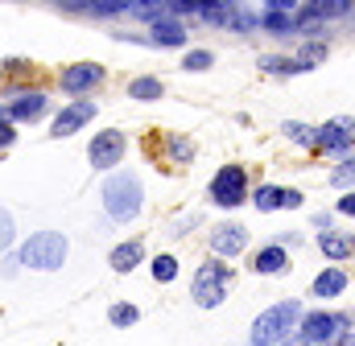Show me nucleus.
Wrapping results in <instances>:
<instances>
[{"instance_id":"f257e3e1","label":"nucleus","mask_w":355,"mask_h":346,"mask_svg":"<svg viewBox=\"0 0 355 346\" xmlns=\"http://www.w3.org/2000/svg\"><path fill=\"white\" fill-rule=\"evenodd\" d=\"M141 181H137V173H112L107 181H103V210L116 219V223H128V219H137L141 215Z\"/></svg>"},{"instance_id":"f03ea898","label":"nucleus","mask_w":355,"mask_h":346,"mask_svg":"<svg viewBox=\"0 0 355 346\" xmlns=\"http://www.w3.org/2000/svg\"><path fill=\"white\" fill-rule=\"evenodd\" d=\"M297 318H302V305H297V301H281V305L265 309V313L252 322V346L285 343V338L293 334V322H297Z\"/></svg>"},{"instance_id":"7ed1b4c3","label":"nucleus","mask_w":355,"mask_h":346,"mask_svg":"<svg viewBox=\"0 0 355 346\" xmlns=\"http://www.w3.org/2000/svg\"><path fill=\"white\" fill-rule=\"evenodd\" d=\"M62 260H67V239L58 231H42L21 248V264L37 268V272H54V268H62Z\"/></svg>"},{"instance_id":"20e7f679","label":"nucleus","mask_w":355,"mask_h":346,"mask_svg":"<svg viewBox=\"0 0 355 346\" xmlns=\"http://www.w3.org/2000/svg\"><path fill=\"white\" fill-rule=\"evenodd\" d=\"M227 280H232V268H223L219 260H207L194 276V301L202 309H215L223 305V293H227Z\"/></svg>"},{"instance_id":"39448f33","label":"nucleus","mask_w":355,"mask_h":346,"mask_svg":"<svg viewBox=\"0 0 355 346\" xmlns=\"http://www.w3.org/2000/svg\"><path fill=\"white\" fill-rule=\"evenodd\" d=\"M244 194H248V173L240 170V165H223V170L215 173V181H211L215 206H240Z\"/></svg>"},{"instance_id":"423d86ee","label":"nucleus","mask_w":355,"mask_h":346,"mask_svg":"<svg viewBox=\"0 0 355 346\" xmlns=\"http://www.w3.org/2000/svg\"><path fill=\"white\" fill-rule=\"evenodd\" d=\"M347 318L343 313H306L302 318V338H306V346H322L331 343V338H339V334H347Z\"/></svg>"},{"instance_id":"0eeeda50","label":"nucleus","mask_w":355,"mask_h":346,"mask_svg":"<svg viewBox=\"0 0 355 346\" xmlns=\"http://www.w3.org/2000/svg\"><path fill=\"white\" fill-rule=\"evenodd\" d=\"M355 145V116H335L318 128V149H331V153H343Z\"/></svg>"},{"instance_id":"6e6552de","label":"nucleus","mask_w":355,"mask_h":346,"mask_svg":"<svg viewBox=\"0 0 355 346\" xmlns=\"http://www.w3.org/2000/svg\"><path fill=\"white\" fill-rule=\"evenodd\" d=\"M120 157H124V136L120 132L107 128L91 140V165L95 170H112V165H120Z\"/></svg>"},{"instance_id":"1a4fd4ad","label":"nucleus","mask_w":355,"mask_h":346,"mask_svg":"<svg viewBox=\"0 0 355 346\" xmlns=\"http://www.w3.org/2000/svg\"><path fill=\"white\" fill-rule=\"evenodd\" d=\"M91 116H95V103H87V99H79V103H71V107H62L58 111V120L50 124V132L54 136H71L75 128H83Z\"/></svg>"},{"instance_id":"9d476101","label":"nucleus","mask_w":355,"mask_h":346,"mask_svg":"<svg viewBox=\"0 0 355 346\" xmlns=\"http://www.w3.org/2000/svg\"><path fill=\"white\" fill-rule=\"evenodd\" d=\"M99 79H103V66H99V62H79V66H67V71H62V86H67L71 95L91 91Z\"/></svg>"},{"instance_id":"9b49d317","label":"nucleus","mask_w":355,"mask_h":346,"mask_svg":"<svg viewBox=\"0 0 355 346\" xmlns=\"http://www.w3.org/2000/svg\"><path fill=\"white\" fill-rule=\"evenodd\" d=\"M42 111H46V95H37V91L12 95V99L4 103V116H8V120H37Z\"/></svg>"},{"instance_id":"f8f14e48","label":"nucleus","mask_w":355,"mask_h":346,"mask_svg":"<svg viewBox=\"0 0 355 346\" xmlns=\"http://www.w3.org/2000/svg\"><path fill=\"white\" fill-rule=\"evenodd\" d=\"M244 244H248V231L236 227V223H223V227L211 235V248H215L219 256H236V252H244Z\"/></svg>"},{"instance_id":"ddd939ff","label":"nucleus","mask_w":355,"mask_h":346,"mask_svg":"<svg viewBox=\"0 0 355 346\" xmlns=\"http://www.w3.org/2000/svg\"><path fill=\"white\" fill-rule=\"evenodd\" d=\"M318 248H322L331 260H347L355 252V239L352 235H339V231H327V235L318 239Z\"/></svg>"},{"instance_id":"4468645a","label":"nucleus","mask_w":355,"mask_h":346,"mask_svg":"<svg viewBox=\"0 0 355 346\" xmlns=\"http://www.w3.org/2000/svg\"><path fill=\"white\" fill-rule=\"evenodd\" d=\"M347 289V272L343 268H327L318 280H314V293L318 297H335V293H343Z\"/></svg>"},{"instance_id":"2eb2a0df","label":"nucleus","mask_w":355,"mask_h":346,"mask_svg":"<svg viewBox=\"0 0 355 346\" xmlns=\"http://www.w3.org/2000/svg\"><path fill=\"white\" fill-rule=\"evenodd\" d=\"M141 252H145V248H141L137 239H132V244H120V248H112V268H116V272H132V268L141 264Z\"/></svg>"},{"instance_id":"dca6fc26","label":"nucleus","mask_w":355,"mask_h":346,"mask_svg":"<svg viewBox=\"0 0 355 346\" xmlns=\"http://www.w3.org/2000/svg\"><path fill=\"white\" fill-rule=\"evenodd\" d=\"M285 268H289V256H285V252H281L277 244H272V248H265V252L257 256V272H265V276H272V272L281 276Z\"/></svg>"},{"instance_id":"f3484780","label":"nucleus","mask_w":355,"mask_h":346,"mask_svg":"<svg viewBox=\"0 0 355 346\" xmlns=\"http://www.w3.org/2000/svg\"><path fill=\"white\" fill-rule=\"evenodd\" d=\"M153 42L157 46H182L186 42V29L178 21H162V25H153Z\"/></svg>"},{"instance_id":"a211bd4d","label":"nucleus","mask_w":355,"mask_h":346,"mask_svg":"<svg viewBox=\"0 0 355 346\" xmlns=\"http://www.w3.org/2000/svg\"><path fill=\"white\" fill-rule=\"evenodd\" d=\"M281 132H285L293 145H318V128H306V124H293V120H285V124H281Z\"/></svg>"},{"instance_id":"6ab92c4d","label":"nucleus","mask_w":355,"mask_h":346,"mask_svg":"<svg viewBox=\"0 0 355 346\" xmlns=\"http://www.w3.org/2000/svg\"><path fill=\"white\" fill-rule=\"evenodd\" d=\"M322 58H327V46H318V42L310 46V42H306V46L297 50V58H293V62H297V71H310V66H318Z\"/></svg>"},{"instance_id":"aec40b11","label":"nucleus","mask_w":355,"mask_h":346,"mask_svg":"<svg viewBox=\"0 0 355 346\" xmlns=\"http://www.w3.org/2000/svg\"><path fill=\"white\" fill-rule=\"evenodd\" d=\"M128 95H132V99H157V95H162V83H157V79H132V83H128Z\"/></svg>"},{"instance_id":"412c9836","label":"nucleus","mask_w":355,"mask_h":346,"mask_svg":"<svg viewBox=\"0 0 355 346\" xmlns=\"http://www.w3.org/2000/svg\"><path fill=\"white\" fill-rule=\"evenodd\" d=\"M265 25L272 29V33H289V29H297V21H293V12H272V8L265 12Z\"/></svg>"},{"instance_id":"4be33fe9","label":"nucleus","mask_w":355,"mask_h":346,"mask_svg":"<svg viewBox=\"0 0 355 346\" xmlns=\"http://www.w3.org/2000/svg\"><path fill=\"white\" fill-rule=\"evenodd\" d=\"M261 71H268V75H297V62L293 58H261Z\"/></svg>"},{"instance_id":"5701e85b","label":"nucleus","mask_w":355,"mask_h":346,"mask_svg":"<svg viewBox=\"0 0 355 346\" xmlns=\"http://www.w3.org/2000/svg\"><path fill=\"white\" fill-rule=\"evenodd\" d=\"M153 276H157L162 284H166V280H174V276H178V260L174 256H157V260H153Z\"/></svg>"},{"instance_id":"b1692460","label":"nucleus","mask_w":355,"mask_h":346,"mask_svg":"<svg viewBox=\"0 0 355 346\" xmlns=\"http://www.w3.org/2000/svg\"><path fill=\"white\" fill-rule=\"evenodd\" d=\"M215 62V54L211 50H190L186 54V62H182V71H202V66H211Z\"/></svg>"},{"instance_id":"393cba45","label":"nucleus","mask_w":355,"mask_h":346,"mask_svg":"<svg viewBox=\"0 0 355 346\" xmlns=\"http://www.w3.org/2000/svg\"><path fill=\"white\" fill-rule=\"evenodd\" d=\"M257 206H261V210H277V206H281V190H277V185H261V190H257Z\"/></svg>"},{"instance_id":"a878e982","label":"nucleus","mask_w":355,"mask_h":346,"mask_svg":"<svg viewBox=\"0 0 355 346\" xmlns=\"http://www.w3.org/2000/svg\"><path fill=\"white\" fill-rule=\"evenodd\" d=\"M331 185H339V190H347V185H355V161H343L339 170L331 173Z\"/></svg>"},{"instance_id":"bb28decb","label":"nucleus","mask_w":355,"mask_h":346,"mask_svg":"<svg viewBox=\"0 0 355 346\" xmlns=\"http://www.w3.org/2000/svg\"><path fill=\"white\" fill-rule=\"evenodd\" d=\"M112 322L116 326H132L137 322V305H112Z\"/></svg>"},{"instance_id":"cd10ccee","label":"nucleus","mask_w":355,"mask_h":346,"mask_svg":"<svg viewBox=\"0 0 355 346\" xmlns=\"http://www.w3.org/2000/svg\"><path fill=\"white\" fill-rule=\"evenodd\" d=\"M12 231H17V227H12V215H8V210L0 206V252H4L8 244H12Z\"/></svg>"},{"instance_id":"c85d7f7f","label":"nucleus","mask_w":355,"mask_h":346,"mask_svg":"<svg viewBox=\"0 0 355 346\" xmlns=\"http://www.w3.org/2000/svg\"><path fill=\"white\" fill-rule=\"evenodd\" d=\"M170 153H174L178 161H190V157H194V145L182 140V136H174V140H170Z\"/></svg>"},{"instance_id":"c756f323","label":"nucleus","mask_w":355,"mask_h":346,"mask_svg":"<svg viewBox=\"0 0 355 346\" xmlns=\"http://www.w3.org/2000/svg\"><path fill=\"white\" fill-rule=\"evenodd\" d=\"M281 206L289 210V206H302V194L297 190H281Z\"/></svg>"},{"instance_id":"7c9ffc66","label":"nucleus","mask_w":355,"mask_h":346,"mask_svg":"<svg viewBox=\"0 0 355 346\" xmlns=\"http://www.w3.org/2000/svg\"><path fill=\"white\" fill-rule=\"evenodd\" d=\"M339 210H343V215H355V194H343V202H339Z\"/></svg>"},{"instance_id":"2f4dec72","label":"nucleus","mask_w":355,"mask_h":346,"mask_svg":"<svg viewBox=\"0 0 355 346\" xmlns=\"http://www.w3.org/2000/svg\"><path fill=\"white\" fill-rule=\"evenodd\" d=\"M4 145H12V128H8V124H0V149H4Z\"/></svg>"},{"instance_id":"473e14b6","label":"nucleus","mask_w":355,"mask_h":346,"mask_svg":"<svg viewBox=\"0 0 355 346\" xmlns=\"http://www.w3.org/2000/svg\"><path fill=\"white\" fill-rule=\"evenodd\" d=\"M281 346H306V338H302V334H289V338H285Z\"/></svg>"},{"instance_id":"72a5a7b5","label":"nucleus","mask_w":355,"mask_h":346,"mask_svg":"<svg viewBox=\"0 0 355 346\" xmlns=\"http://www.w3.org/2000/svg\"><path fill=\"white\" fill-rule=\"evenodd\" d=\"M339 346H355V334H343V343Z\"/></svg>"}]
</instances>
